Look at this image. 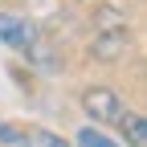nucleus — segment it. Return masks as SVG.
<instances>
[{"instance_id": "1", "label": "nucleus", "mask_w": 147, "mask_h": 147, "mask_svg": "<svg viewBox=\"0 0 147 147\" xmlns=\"http://www.w3.org/2000/svg\"><path fill=\"white\" fill-rule=\"evenodd\" d=\"M82 110L94 123H119L123 119V98L110 86H90V90H82Z\"/></svg>"}, {"instance_id": "2", "label": "nucleus", "mask_w": 147, "mask_h": 147, "mask_svg": "<svg viewBox=\"0 0 147 147\" xmlns=\"http://www.w3.org/2000/svg\"><path fill=\"white\" fill-rule=\"evenodd\" d=\"M0 45L16 49V53H29L37 45V29L29 16H16V12H0Z\"/></svg>"}, {"instance_id": "3", "label": "nucleus", "mask_w": 147, "mask_h": 147, "mask_svg": "<svg viewBox=\"0 0 147 147\" xmlns=\"http://www.w3.org/2000/svg\"><path fill=\"white\" fill-rule=\"evenodd\" d=\"M127 49H131V33L127 29H102L90 41V57L94 61H119V57H127Z\"/></svg>"}, {"instance_id": "4", "label": "nucleus", "mask_w": 147, "mask_h": 147, "mask_svg": "<svg viewBox=\"0 0 147 147\" xmlns=\"http://www.w3.org/2000/svg\"><path fill=\"white\" fill-rule=\"evenodd\" d=\"M119 127H123V135H127V147H147V119H143V115L123 110Z\"/></svg>"}, {"instance_id": "5", "label": "nucleus", "mask_w": 147, "mask_h": 147, "mask_svg": "<svg viewBox=\"0 0 147 147\" xmlns=\"http://www.w3.org/2000/svg\"><path fill=\"white\" fill-rule=\"evenodd\" d=\"M0 147H33L29 143V131L16 123H0Z\"/></svg>"}, {"instance_id": "6", "label": "nucleus", "mask_w": 147, "mask_h": 147, "mask_svg": "<svg viewBox=\"0 0 147 147\" xmlns=\"http://www.w3.org/2000/svg\"><path fill=\"white\" fill-rule=\"evenodd\" d=\"M78 147H119L110 135H102V131H94V127H82L78 131Z\"/></svg>"}, {"instance_id": "7", "label": "nucleus", "mask_w": 147, "mask_h": 147, "mask_svg": "<svg viewBox=\"0 0 147 147\" xmlns=\"http://www.w3.org/2000/svg\"><path fill=\"white\" fill-rule=\"evenodd\" d=\"M29 143L33 147H69L61 135H53V131H45V127H37V131H29Z\"/></svg>"}, {"instance_id": "8", "label": "nucleus", "mask_w": 147, "mask_h": 147, "mask_svg": "<svg viewBox=\"0 0 147 147\" xmlns=\"http://www.w3.org/2000/svg\"><path fill=\"white\" fill-rule=\"evenodd\" d=\"M102 29H127V25L119 21V8H102V12H98V33H102Z\"/></svg>"}]
</instances>
